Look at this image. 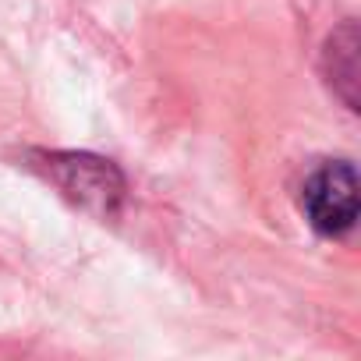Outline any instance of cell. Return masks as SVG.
I'll return each mask as SVG.
<instances>
[{
	"mask_svg": "<svg viewBox=\"0 0 361 361\" xmlns=\"http://www.w3.org/2000/svg\"><path fill=\"white\" fill-rule=\"evenodd\" d=\"M301 213L326 238H340L354 227V220H357V173L347 159L322 163L308 173V180L301 185Z\"/></svg>",
	"mask_w": 361,
	"mask_h": 361,
	"instance_id": "1",
	"label": "cell"
}]
</instances>
